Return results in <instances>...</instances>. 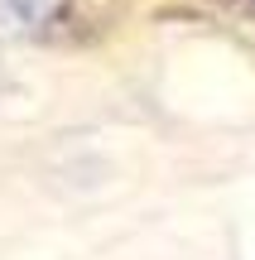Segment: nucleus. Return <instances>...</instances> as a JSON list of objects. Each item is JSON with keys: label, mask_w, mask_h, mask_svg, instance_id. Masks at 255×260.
<instances>
[{"label": "nucleus", "mask_w": 255, "mask_h": 260, "mask_svg": "<svg viewBox=\"0 0 255 260\" xmlns=\"http://www.w3.org/2000/svg\"><path fill=\"white\" fill-rule=\"evenodd\" d=\"M250 10H255V0H250Z\"/></svg>", "instance_id": "1"}]
</instances>
